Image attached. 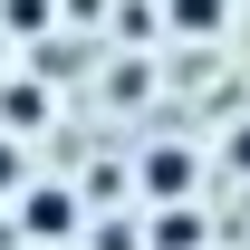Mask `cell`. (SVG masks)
Instances as JSON below:
<instances>
[{"mask_svg":"<svg viewBox=\"0 0 250 250\" xmlns=\"http://www.w3.org/2000/svg\"><path fill=\"white\" fill-rule=\"evenodd\" d=\"M10 202H20V241H77V221H87L67 183H20Z\"/></svg>","mask_w":250,"mask_h":250,"instance_id":"cell-1","label":"cell"},{"mask_svg":"<svg viewBox=\"0 0 250 250\" xmlns=\"http://www.w3.org/2000/svg\"><path fill=\"white\" fill-rule=\"evenodd\" d=\"M0 125H10V135H39V125H48V87H39V77H10V87H0Z\"/></svg>","mask_w":250,"mask_h":250,"instance_id":"cell-2","label":"cell"},{"mask_svg":"<svg viewBox=\"0 0 250 250\" xmlns=\"http://www.w3.org/2000/svg\"><path fill=\"white\" fill-rule=\"evenodd\" d=\"M145 192H154V202H183L192 192V154L183 145H154V154H145Z\"/></svg>","mask_w":250,"mask_h":250,"instance_id":"cell-3","label":"cell"},{"mask_svg":"<svg viewBox=\"0 0 250 250\" xmlns=\"http://www.w3.org/2000/svg\"><path fill=\"white\" fill-rule=\"evenodd\" d=\"M192 241H202V221L183 202H154V250H192Z\"/></svg>","mask_w":250,"mask_h":250,"instance_id":"cell-4","label":"cell"},{"mask_svg":"<svg viewBox=\"0 0 250 250\" xmlns=\"http://www.w3.org/2000/svg\"><path fill=\"white\" fill-rule=\"evenodd\" d=\"M29 183V154H20V135H10V125H0V202H10V192Z\"/></svg>","mask_w":250,"mask_h":250,"instance_id":"cell-5","label":"cell"},{"mask_svg":"<svg viewBox=\"0 0 250 250\" xmlns=\"http://www.w3.org/2000/svg\"><path fill=\"white\" fill-rule=\"evenodd\" d=\"M173 29H221V0H173Z\"/></svg>","mask_w":250,"mask_h":250,"instance_id":"cell-6","label":"cell"}]
</instances>
